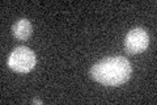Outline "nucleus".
<instances>
[{"label":"nucleus","mask_w":157,"mask_h":105,"mask_svg":"<svg viewBox=\"0 0 157 105\" xmlns=\"http://www.w3.org/2000/svg\"><path fill=\"white\" fill-rule=\"evenodd\" d=\"M89 75L102 86L119 87L130 80L132 66L124 57H109L97 62L90 68Z\"/></svg>","instance_id":"1"},{"label":"nucleus","mask_w":157,"mask_h":105,"mask_svg":"<svg viewBox=\"0 0 157 105\" xmlns=\"http://www.w3.org/2000/svg\"><path fill=\"white\" fill-rule=\"evenodd\" d=\"M37 63L36 54L26 46H18L11 53L8 58V66L13 71L20 74H26L32 71Z\"/></svg>","instance_id":"2"},{"label":"nucleus","mask_w":157,"mask_h":105,"mask_svg":"<svg viewBox=\"0 0 157 105\" xmlns=\"http://www.w3.org/2000/svg\"><path fill=\"white\" fill-rule=\"evenodd\" d=\"M148 45H149V36L143 28L131 29L127 33L124 39V49L131 55L143 53L148 47Z\"/></svg>","instance_id":"3"},{"label":"nucleus","mask_w":157,"mask_h":105,"mask_svg":"<svg viewBox=\"0 0 157 105\" xmlns=\"http://www.w3.org/2000/svg\"><path fill=\"white\" fill-rule=\"evenodd\" d=\"M32 30H33L32 24L26 18H20L18 21H16V24H14L13 28H12L13 36L17 39H21V41H25V39H28L30 37Z\"/></svg>","instance_id":"4"},{"label":"nucleus","mask_w":157,"mask_h":105,"mask_svg":"<svg viewBox=\"0 0 157 105\" xmlns=\"http://www.w3.org/2000/svg\"><path fill=\"white\" fill-rule=\"evenodd\" d=\"M33 103H34V104H42V101H41V100H38V99H34Z\"/></svg>","instance_id":"5"}]
</instances>
